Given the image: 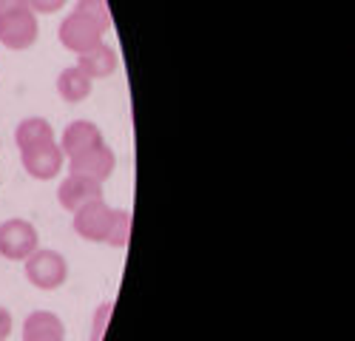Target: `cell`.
I'll return each mask as SVG.
<instances>
[{
  "label": "cell",
  "mask_w": 355,
  "mask_h": 341,
  "mask_svg": "<svg viewBox=\"0 0 355 341\" xmlns=\"http://www.w3.org/2000/svg\"><path fill=\"white\" fill-rule=\"evenodd\" d=\"M26 279L40 290H57L69 279V262L57 250H35L26 259Z\"/></svg>",
  "instance_id": "obj_1"
},
{
  "label": "cell",
  "mask_w": 355,
  "mask_h": 341,
  "mask_svg": "<svg viewBox=\"0 0 355 341\" xmlns=\"http://www.w3.org/2000/svg\"><path fill=\"white\" fill-rule=\"evenodd\" d=\"M40 245L37 227L26 219H6L0 225V256L12 262H26Z\"/></svg>",
  "instance_id": "obj_2"
},
{
  "label": "cell",
  "mask_w": 355,
  "mask_h": 341,
  "mask_svg": "<svg viewBox=\"0 0 355 341\" xmlns=\"http://www.w3.org/2000/svg\"><path fill=\"white\" fill-rule=\"evenodd\" d=\"M37 35H40V26H37V15L23 6L6 17H0V43L6 49H15V51H26L37 43Z\"/></svg>",
  "instance_id": "obj_3"
},
{
  "label": "cell",
  "mask_w": 355,
  "mask_h": 341,
  "mask_svg": "<svg viewBox=\"0 0 355 341\" xmlns=\"http://www.w3.org/2000/svg\"><path fill=\"white\" fill-rule=\"evenodd\" d=\"M60 43L74 51V54H83L88 49H94L103 43V28L94 23V20H88L77 12H71L63 23H60Z\"/></svg>",
  "instance_id": "obj_4"
},
{
  "label": "cell",
  "mask_w": 355,
  "mask_h": 341,
  "mask_svg": "<svg viewBox=\"0 0 355 341\" xmlns=\"http://www.w3.org/2000/svg\"><path fill=\"white\" fill-rule=\"evenodd\" d=\"M23 157V168L28 177L35 180H54L57 174L63 170V162H66V154L57 142H46V146H37V148H28V151H20Z\"/></svg>",
  "instance_id": "obj_5"
},
{
  "label": "cell",
  "mask_w": 355,
  "mask_h": 341,
  "mask_svg": "<svg viewBox=\"0 0 355 341\" xmlns=\"http://www.w3.org/2000/svg\"><path fill=\"white\" fill-rule=\"evenodd\" d=\"M111 213L114 208L105 205V199H94V202L74 211V231L88 242H105L111 227Z\"/></svg>",
  "instance_id": "obj_6"
},
{
  "label": "cell",
  "mask_w": 355,
  "mask_h": 341,
  "mask_svg": "<svg viewBox=\"0 0 355 341\" xmlns=\"http://www.w3.org/2000/svg\"><path fill=\"white\" fill-rule=\"evenodd\" d=\"M114 168H116V157H114V151L105 146V142H103V146H97V148H92V151L80 154V157H74V159H69L71 174L85 177V180H94L100 185L114 174Z\"/></svg>",
  "instance_id": "obj_7"
},
{
  "label": "cell",
  "mask_w": 355,
  "mask_h": 341,
  "mask_svg": "<svg viewBox=\"0 0 355 341\" xmlns=\"http://www.w3.org/2000/svg\"><path fill=\"white\" fill-rule=\"evenodd\" d=\"M57 199L66 211H80L83 205L94 202V199H103V185L94 182V180H85V177H77V174H69L63 182H60V191H57Z\"/></svg>",
  "instance_id": "obj_8"
},
{
  "label": "cell",
  "mask_w": 355,
  "mask_h": 341,
  "mask_svg": "<svg viewBox=\"0 0 355 341\" xmlns=\"http://www.w3.org/2000/svg\"><path fill=\"white\" fill-rule=\"evenodd\" d=\"M97 146H103V134H100V128L94 123H88V120L71 123L66 128V134H63V142H60L66 159H74V157H80L85 151L97 148Z\"/></svg>",
  "instance_id": "obj_9"
},
{
  "label": "cell",
  "mask_w": 355,
  "mask_h": 341,
  "mask_svg": "<svg viewBox=\"0 0 355 341\" xmlns=\"http://www.w3.org/2000/svg\"><path fill=\"white\" fill-rule=\"evenodd\" d=\"M23 341H66V327L54 313L37 310L32 316H26Z\"/></svg>",
  "instance_id": "obj_10"
},
{
  "label": "cell",
  "mask_w": 355,
  "mask_h": 341,
  "mask_svg": "<svg viewBox=\"0 0 355 341\" xmlns=\"http://www.w3.org/2000/svg\"><path fill=\"white\" fill-rule=\"evenodd\" d=\"M116 51L111 49V46H105V43H100V46H94V49H88V51H83L80 54V69L92 77V80H100V77H111L114 71H116Z\"/></svg>",
  "instance_id": "obj_11"
},
{
  "label": "cell",
  "mask_w": 355,
  "mask_h": 341,
  "mask_svg": "<svg viewBox=\"0 0 355 341\" xmlns=\"http://www.w3.org/2000/svg\"><path fill=\"white\" fill-rule=\"evenodd\" d=\"M92 89H94V80L80 66H69L60 71V77H57V91H60V97L66 103H83L88 94H92Z\"/></svg>",
  "instance_id": "obj_12"
},
{
  "label": "cell",
  "mask_w": 355,
  "mask_h": 341,
  "mask_svg": "<svg viewBox=\"0 0 355 341\" xmlns=\"http://www.w3.org/2000/svg\"><path fill=\"white\" fill-rule=\"evenodd\" d=\"M15 142L20 151H28V148L46 146V142H54V131L43 117H26L15 131Z\"/></svg>",
  "instance_id": "obj_13"
},
{
  "label": "cell",
  "mask_w": 355,
  "mask_h": 341,
  "mask_svg": "<svg viewBox=\"0 0 355 341\" xmlns=\"http://www.w3.org/2000/svg\"><path fill=\"white\" fill-rule=\"evenodd\" d=\"M108 245L114 247H125L131 242V213L128 211H114L111 213V227H108Z\"/></svg>",
  "instance_id": "obj_14"
},
{
  "label": "cell",
  "mask_w": 355,
  "mask_h": 341,
  "mask_svg": "<svg viewBox=\"0 0 355 341\" xmlns=\"http://www.w3.org/2000/svg\"><path fill=\"white\" fill-rule=\"evenodd\" d=\"M77 15L88 17V20H94L103 32H108L111 28V12H108V0H77V6H74Z\"/></svg>",
  "instance_id": "obj_15"
},
{
  "label": "cell",
  "mask_w": 355,
  "mask_h": 341,
  "mask_svg": "<svg viewBox=\"0 0 355 341\" xmlns=\"http://www.w3.org/2000/svg\"><path fill=\"white\" fill-rule=\"evenodd\" d=\"M26 3L35 15H54L66 6V0H26Z\"/></svg>",
  "instance_id": "obj_16"
},
{
  "label": "cell",
  "mask_w": 355,
  "mask_h": 341,
  "mask_svg": "<svg viewBox=\"0 0 355 341\" xmlns=\"http://www.w3.org/2000/svg\"><path fill=\"white\" fill-rule=\"evenodd\" d=\"M9 335H12V313L0 307V341H6Z\"/></svg>",
  "instance_id": "obj_17"
}]
</instances>
